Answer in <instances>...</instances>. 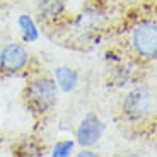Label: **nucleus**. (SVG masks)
<instances>
[{
  "label": "nucleus",
  "mask_w": 157,
  "mask_h": 157,
  "mask_svg": "<svg viewBox=\"0 0 157 157\" xmlns=\"http://www.w3.org/2000/svg\"><path fill=\"white\" fill-rule=\"evenodd\" d=\"M74 149V144L70 140H63V142H58L53 149V155L55 157H65L70 154V150Z\"/></svg>",
  "instance_id": "nucleus-10"
},
{
  "label": "nucleus",
  "mask_w": 157,
  "mask_h": 157,
  "mask_svg": "<svg viewBox=\"0 0 157 157\" xmlns=\"http://www.w3.org/2000/svg\"><path fill=\"white\" fill-rule=\"evenodd\" d=\"M125 114L130 120H142L150 111V92L144 87L133 89L123 102Z\"/></svg>",
  "instance_id": "nucleus-4"
},
{
  "label": "nucleus",
  "mask_w": 157,
  "mask_h": 157,
  "mask_svg": "<svg viewBox=\"0 0 157 157\" xmlns=\"http://www.w3.org/2000/svg\"><path fill=\"white\" fill-rule=\"evenodd\" d=\"M55 77H56V82H58L60 89L65 90V92H70V90L75 89L77 86V72L72 70L68 67H60L55 70Z\"/></svg>",
  "instance_id": "nucleus-7"
},
{
  "label": "nucleus",
  "mask_w": 157,
  "mask_h": 157,
  "mask_svg": "<svg viewBox=\"0 0 157 157\" xmlns=\"http://www.w3.org/2000/svg\"><path fill=\"white\" fill-rule=\"evenodd\" d=\"M29 62V53L22 44L10 43L0 51V67L4 72L16 74L21 72Z\"/></svg>",
  "instance_id": "nucleus-3"
},
{
  "label": "nucleus",
  "mask_w": 157,
  "mask_h": 157,
  "mask_svg": "<svg viewBox=\"0 0 157 157\" xmlns=\"http://www.w3.org/2000/svg\"><path fill=\"white\" fill-rule=\"evenodd\" d=\"M26 102L34 113H46L56 102V84L48 77L33 80L26 89Z\"/></svg>",
  "instance_id": "nucleus-1"
},
{
  "label": "nucleus",
  "mask_w": 157,
  "mask_h": 157,
  "mask_svg": "<svg viewBox=\"0 0 157 157\" xmlns=\"http://www.w3.org/2000/svg\"><path fill=\"white\" fill-rule=\"evenodd\" d=\"M63 0H39V14L44 19H56L63 12Z\"/></svg>",
  "instance_id": "nucleus-8"
},
{
  "label": "nucleus",
  "mask_w": 157,
  "mask_h": 157,
  "mask_svg": "<svg viewBox=\"0 0 157 157\" xmlns=\"http://www.w3.org/2000/svg\"><path fill=\"white\" fill-rule=\"evenodd\" d=\"M102 130H104V125L101 123V120L96 114H87L82 120L80 126H78V132H77L78 144L84 147L94 145L96 142L101 138Z\"/></svg>",
  "instance_id": "nucleus-5"
},
{
  "label": "nucleus",
  "mask_w": 157,
  "mask_h": 157,
  "mask_svg": "<svg viewBox=\"0 0 157 157\" xmlns=\"http://www.w3.org/2000/svg\"><path fill=\"white\" fill-rule=\"evenodd\" d=\"M78 155H94V154H92V152H80Z\"/></svg>",
  "instance_id": "nucleus-11"
},
{
  "label": "nucleus",
  "mask_w": 157,
  "mask_h": 157,
  "mask_svg": "<svg viewBox=\"0 0 157 157\" xmlns=\"http://www.w3.org/2000/svg\"><path fill=\"white\" fill-rule=\"evenodd\" d=\"M102 24V14L96 9H89V10L82 12L77 19V26L82 31H94Z\"/></svg>",
  "instance_id": "nucleus-6"
},
{
  "label": "nucleus",
  "mask_w": 157,
  "mask_h": 157,
  "mask_svg": "<svg viewBox=\"0 0 157 157\" xmlns=\"http://www.w3.org/2000/svg\"><path fill=\"white\" fill-rule=\"evenodd\" d=\"M133 46L144 58L157 56V26L154 21H142L133 29Z\"/></svg>",
  "instance_id": "nucleus-2"
},
{
  "label": "nucleus",
  "mask_w": 157,
  "mask_h": 157,
  "mask_svg": "<svg viewBox=\"0 0 157 157\" xmlns=\"http://www.w3.org/2000/svg\"><path fill=\"white\" fill-rule=\"evenodd\" d=\"M19 26L22 29V36L26 41H36L38 39V29L29 16H21L19 17Z\"/></svg>",
  "instance_id": "nucleus-9"
}]
</instances>
